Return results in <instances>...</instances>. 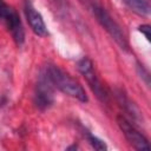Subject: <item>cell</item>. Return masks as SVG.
Returning <instances> with one entry per match:
<instances>
[{
    "instance_id": "6da1fadb",
    "label": "cell",
    "mask_w": 151,
    "mask_h": 151,
    "mask_svg": "<svg viewBox=\"0 0 151 151\" xmlns=\"http://www.w3.org/2000/svg\"><path fill=\"white\" fill-rule=\"evenodd\" d=\"M44 70L47 77L50 78L52 85L54 86V88H58L64 94H67L68 97H72L81 103H86L88 100L84 87L66 71L52 64L47 65Z\"/></svg>"
},
{
    "instance_id": "7a4b0ae2",
    "label": "cell",
    "mask_w": 151,
    "mask_h": 151,
    "mask_svg": "<svg viewBox=\"0 0 151 151\" xmlns=\"http://www.w3.org/2000/svg\"><path fill=\"white\" fill-rule=\"evenodd\" d=\"M93 9V14L97 18L98 22L101 25V27L110 34V37L120 46V48L123 50H127L129 48V42H127V38L124 33V31L122 29V27L118 25V22L110 15V13L101 6L99 5H93L92 6Z\"/></svg>"
},
{
    "instance_id": "3957f363",
    "label": "cell",
    "mask_w": 151,
    "mask_h": 151,
    "mask_svg": "<svg viewBox=\"0 0 151 151\" xmlns=\"http://www.w3.org/2000/svg\"><path fill=\"white\" fill-rule=\"evenodd\" d=\"M78 70L79 72L83 74V77L86 79L90 88L92 90V92L96 94V97L101 101V103H107L109 101V92L107 88L105 87V85L101 83V80L99 79L94 67H93V63L90 58L87 57H83L79 61H78Z\"/></svg>"
},
{
    "instance_id": "277c9868",
    "label": "cell",
    "mask_w": 151,
    "mask_h": 151,
    "mask_svg": "<svg viewBox=\"0 0 151 151\" xmlns=\"http://www.w3.org/2000/svg\"><path fill=\"white\" fill-rule=\"evenodd\" d=\"M0 19L5 22L7 29L11 32L13 40L18 46H21L25 41V31L17 11L5 2V0H0Z\"/></svg>"
},
{
    "instance_id": "5b68a950",
    "label": "cell",
    "mask_w": 151,
    "mask_h": 151,
    "mask_svg": "<svg viewBox=\"0 0 151 151\" xmlns=\"http://www.w3.org/2000/svg\"><path fill=\"white\" fill-rule=\"evenodd\" d=\"M53 88L54 86L52 85L45 70H42L38 78V83L35 85L34 91V104L39 110L44 111L52 106V104L54 103Z\"/></svg>"
},
{
    "instance_id": "8992f818",
    "label": "cell",
    "mask_w": 151,
    "mask_h": 151,
    "mask_svg": "<svg viewBox=\"0 0 151 151\" xmlns=\"http://www.w3.org/2000/svg\"><path fill=\"white\" fill-rule=\"evenodd\" d=\"M117 123L123 134L125 136L126 140L130 143L132 147H134L136 150H149L150 149L147 138L139 130H137L136 126L131 124V122H129L124 116H118Z\"/></svg>"
},
{
    "instance_id": "52a82bcc",
    "label": "cell",
    "mask_w": 151,
    "mask_h": 151,
    "mask_svg": "<svg viewBox=\"0 0 151 151\" xmlns=\"http://www.w3.org/2000/svg\"><path fill=\"white\" fill-rule=\"evenodd\" d=\"M25 15L27 19V22L31 27V29L34 32V34L39 37H46L48 34L46 24L42 19V15L35 9L33 4L29 0L25 1Z\"/></svg>"
},
{
    "instance_id": "ba28073f",
    "label": "cell",
    "mask_w": 151,
    "mask_h": 151,
    "mask_svg": "<svg viewBox=\"0 0 151 151\" xmlns=\"http://www.w3.org/2000/svg\"><path fill=\"white\" fill-rule=\"evenodd\" d=\"M123 2L136 14L147 17L150 14L149 0H123Z\"/></svg>"
},
{
    "instance_id": "9c48e42d",
    "label": "cell",
    "mask_w": 151,
    "mask_h": 151,
    "mask_svg": "<svg viewBox=\"0 0 151 151\" xmlns=\"http://www.w3.org/2000/svg\"><path fill=\"white\" fill-rule=\"evenodd\" d=\"M87 139H88V143L91 144V146L93 149H96V150H107V145L105 144V142H103L98 137H96L91 133H87Z\"/></svg>"
},
{
    "instance_id": "30bf717a",
    "label": "cell",
    "mask_w": 151,
    "mask_h": 151,
    "mask_svg": "<svg viewBox=\"0 0 151 151\" xmlns=\"http://www.w3.org/2000/svg\"><path fill=\"white\" fill-rule=\"evenodd\" d=\"M138 31H139L142 34H144V37L146 38L147 41H150V38H151V34H150V32H151V27H150V25H147V24L140 25V26L138 27Z\"/></svg>"
},
{
    "instance_id": "8fae6325",
    "label": "cell",
    "mask_w": 151,
    "mask_h": 151,
    "mask_svg": "<svg viewBox=\"0 0 151 151\" xmlns=\"http://www.w3.org/2000/svg\"><path fill=\"white\" fill-rule=\"evenodd\" d=\"M138 71H139V73H140L142 76L145 77V84H146V86H149V85H150V76H149V72H147L142 65H138ZM142 76H140V77H142Z\"/></svg>"
},
{
    "instance_id": "7c38bea8",
    "label": "cell",
    "mask_w": 151,
    "mask_h": 151,
    "mask_svg": "<svg viewBox=\"0 0 151 151\" xmlns=\"http://www.w3.org/2000/svg\"><path fill=\"white\" fill-rule=\"evenodd\" d=\"M51 2L55 6V8H58L59 11H64L65 6L67 4V0H51Z\"/></svg>"
},
{
    "instance_id": "4fadbf2b",
    "label": "cell",
    "mask_w": 151,
    "mask_h": 151,
    "mask_svg": "<svg viewBox=\"0 0 151 151\" xmlns=\"http://www.w3.org/2000/svg\"><path fill=\"white\" fill-rule=\"evenodd\" d=\"M81 1H84V0H81Z\"/></svg>"
}]
</instances>
